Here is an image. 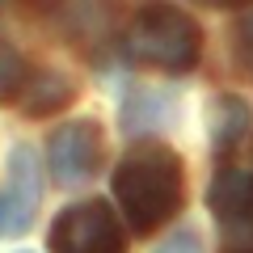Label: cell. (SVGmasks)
<instances>
[{
    "label": "cell",
    "instance_id": "cell-1",
    "mask_svg": "<svg viewBox=\"0 0 253 253\" xmlns=\"http://www.w3.org/2000/svg\"><path fill=\"white\" fill-rule=\"evenodd\" d=\"M181 161L165 144H139L114 169V199L135 232H156L181 207Z\"/></svg>",
    "mask_w": 253,
    "mask_h": 253
},
{
    "label": "cell",
    "instance_id": "cell-2",
    "mask_svg": "<svg viewBox=\"0 0 253 253\" xmlns=\"http://www.w3.org/2000/svg\"><path fill=\"white\" fill-rule=\"evenodd\" d=\"M126 51H131V59L148 63V68L186 72V68L199 63L203 34L181 9H173L165 0H152L135 13V21L126 30Z\"/></svg>",
    "mask_w": 253,
    "mask_h": 253
},
{
    "label": "cell",
    "instance_id": "cell-3",
    "mask_svg": "<svg viewBox=\"0 0 253 253\" xmlns=\"http://www.w3.org/2000/svg\"><path fill=\"white\" fill-rule=\"evenodd\" d=\"M51 253H123V228H118L114 211L106 203H72L68 211H59L46 236Z\"/></svg>",
    "mask_w": 253,
    "mask_h": 253
},
{
    "label": "cell",
    "instance_id": "cell-4",
    "mask_svg": "<svg viewBox=\"0 0 253 253\" xmlns=\"http://www.w3.org/2000/svg\"><path fill=\"white\" fill-rule=\"evenodd\" d=\"M46 165H51V177L59 186H81L97 173L101 165V126L93 118H76V123H63L59 131L46 144Z\"/></svg>",
    "mask_w": 253,
    "mask_h": 253
},
{
    "label": "cell",
    "instance_id": "cell-5",
    "mask_svg": "<svg viewBox=\"0 0 253 253\" xmlns=\"http://www.w3.org/2000/svg\"><path fill=\"white\" fill-rule=\"evenodd\" d=\"M207 203H211V211H215L219 228H236V224H245V219H253V177L245 169H224L211 181Z\"/></svg>",
    "mask_w": 253,
    "mask_h": 253
},
{
    "label": "cell",
    "instance_id": "cell-6",
    "mask_svg": "<svg viewBox=\"0 0 253 253\" xmlns=\"http://www.w3.org/2000/svg\"><path fill=\"white\" fill-rule=\"evenodd\" d=\"M72 97H76V84L68 81L63 72H55V68H46V72L30 76L26 89H21V106H26V114H30V118L55 114V110H63Z\"/></svg>",
    "mask_w": 253,
    "mask_h": 253
},
{
    "label": "cell",
    "instance_id": "cell-7",
    "mask_svg": "<svg viewBox=\"0 0 253 253\" xmlns=\"http://www.w3.org/2000/svg\"><path fill=\"white\" fill-rule=\"evenodd\" d=\"M9 194L21 203V211L34 219L38 194H42V173H38V156H34L30 144H17L13 156H9Z\"/></svg>",
    "mask_w": 253,
    "mask_h": 253
},
{
    "label": "cell",
    "instance_id": "cell-8",
    "mask_svg": "<svg viewBox=\"0 0 253 253\" xmlns=\"http://www.w3.org/2000/svg\"><path fill=\"white\" fill-rule=\"evenodd\" d=\"M207 123H211V148H215V152H228V148L245 135V126H249V106H245L241 97H232V93H224V97L211 101Z\"/></svg>",
    "mask_w": 253,
    "mask_h": 253
},
{
    "label": "cell",
    "instance_id": "cell-9",
    "mask_svg": "<svg viewBox=\"0 0 253 253\" xmlns=\"http://www.w3.org/2000/svg\"><path fill=\"white\" fill-rule=\"evenodd\" d=\"M21 89H26V59L9 42H0V106L13 101Z\"/></svg>",
    "mask_w": 253,
    "mask_h": 253
},
{
    "label": "cell",
    "instance_id": "cell-10",
    "mask_svg": "<svg viewBox=\"0 0 253 253\" xmlns=\"http://www.w3.org/2000/svg\"><path fill=\"white\" fill-rule=\"evenodd\" d=\"M30 228V215L21 211V203L9 194V186L0 190V236H13V232H26Z\"/></svg>",
    "mask_w": 253,
    "mask_h": 253
},
{
    "label": "cell",
    "instance_id": "cell-11",
    "mask_svg": "<svg viewBox=\"0 0 253 253\" xmlns=\"http://www.w3.org/2000/svg\"><path fill=\"white\" fill-rule=\"evenodd\" d=\"M152 253H203V245H199L194 232H177V236H169V241H165L161 249H152Z\"/></svg>",
    "mask_w": 253,
    "mask_h": 253
},
{
    "label": "cell",
    "instance_id": "cell-12",
    "mask_svg": "<svg viewBox=\"0 0 253 253\" xmlns=\"http://www.w3.org/2000/svg\"><path fill=\"white\" fill-rule=\"evenodd\" d=\"M236 42H241V59L253 68V13L241 17V30H236Z\"/></svg>",
    "mask_w": 253,
    "mask_h": 253
},
{
    "label": "cell",
    "instance_id": "cell-13",
    "mask_svg": "<svg viewBox=\"0 0 253 253\" xmlns=\"http://www.w3.org/2000/svg\"><path fill=\"white\" fill-rule=\"evenodd\" d=\"M199 4H211V9H232V4H245V0H199Z\"/></svg>",
    "mask_w": 253,
    "mask_h": 253
},
{
    "label": "cell",
    "instance_id": "cell-14",
    "mask_svg": "<svg viewBox=\"0 0 253 253\" xmlns=\"http://www.w3.org/2000/svg\"><path fill=\"white\" fill-rule=\"evenodd\" d=\"M26 4H34V9H42V4H51V0H26Z\"/></svg>",
    "mask_w": 253,
    "mask_h": 253
}]
</instances>
